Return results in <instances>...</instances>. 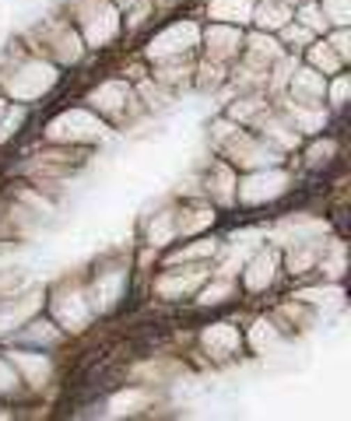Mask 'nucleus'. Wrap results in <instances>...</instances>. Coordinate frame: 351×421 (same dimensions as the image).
I'll return each instance as SVG.
<instances>
[]
</instances>
